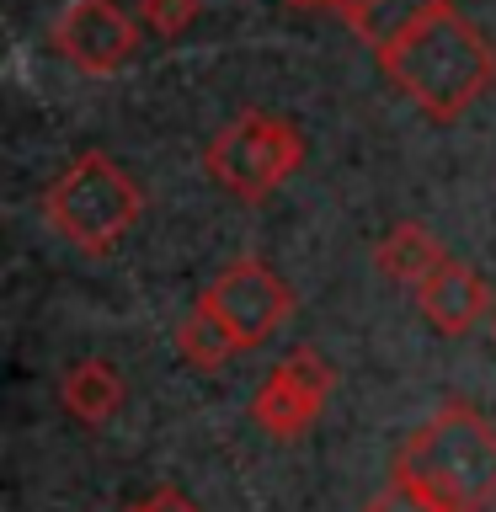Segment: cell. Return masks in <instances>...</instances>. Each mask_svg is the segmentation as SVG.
I'll list each match as a JSON object with an SVG mask.
<instances>
[{
  "mask_svg": "<svg viewBox=\"0 0 496 512\" xmlns=\"http://www.w3.org/2000/svg\"><path fill=\"white\" fill-rule=\"evenodd\" d=\"M374 59L384 80L432 123H454L496 80V48L454 0L427 11L384 48H374Z\"/></svg>",
  "mask_w": 496,
  "mask_h": 512,
  "instance_id": "1",
  "label": "cell"
},
{
  "mask_svg": "<svg viewBox=\"0 0 496 512\" xmlns=\"http://www.w3.org/2000/svg\"><path fill=\"white\" fill-rule=\"evenodd\" d=\"M390 475L411 486L432 512L496 507V427L464 400H448L395 448Z\"/></svg>",
  "mask_w": 496,
  "mask_h": 512,
  "instance_id": "2",
  "label": "cell"
},
{
  "mask_svg": "<svg viewBox=\"0 0 496 512\" xmlns=\"http://www.w3.org/2000/svg\"><path fill=\"white\" fill-rule=\"evenodd\" d=\"M38 208H43L48 230L64 235L75 251L112 256L118 240L144 219V187L107 150H86L48 182Z\"/></svg>",
  "mask_w": 496,
  "mask_h": 512,
  "instance_id": "3",
  "label": "cell"
},
{
  "mask_svg": "<svg viewBox=\"0 0 496 512\" xmlns=\"http://www.w3.org/2000/svg\"><path fill=\"white\" fill-rule=\"evenodd\" d=\"M304 166V134L299 123L278 118V112H240L214 134L203 150V171L240 203H267L283 192Z\"/></svg>",
  "mask_w": 496,
  "mask_h": 512,
  "instance_id": "4",
  "label": "cell"
},
{
  "mask_svg": "<svg viewBox=\"0 0 496 512\" xmlns=\"http://www.w3.org/2000/svg\"><path fill=\"white\" fill-rule=\"evenodd\" d=\"M331 390H336V368L326 363V352L320 347H294L283 363H272L262 390L251 395V422L262 427L267 438L294 443L320 422Z\"/></svg>",
  "mask_w": 496,
  "mask_h": 512,
  "instance_id": "5",
  "label": "cell"
},
{
  "mask_svg": "<svg viewBox=\"0 0 496 512\" xmlns=\"http://www.w3.org/2000/svg\"><path fill=\"white\" fill-rule=\"evenodd\" d=\"M54 48L80 75H118L139 54V22L118 0H70L54 22Z\"/></svg>",
  "mask_w": 496,
  "mask_h": 512,
  "instance_id": "6",
  "label": "cell"
},
{
  "mask_svg": "<svg viewBox=\"0 0 496 512\" xmlns=\"http://www.w3.org/2000/svg\"><path fill=\"white\" fill-rule=\"evenodd\" d=\"M203 299L214 304L224 320H230V331L240 336V347H262L267 336L288 320V310H294L288 283L267 262H256V256L230 262L214 283L203 288Z\"/></svg>",
  "mask_w": 496,
  "mask_h": 512,
  "instance_id": "7",
  "label": "cell"
},
{
  "mask_svg": "<svg viewBox=\"0 0 496 512\" xmlns=\"http://www.w3.org/2000/svg\"><path fill=\"white\" fill-rule=\"evenodd\" d=\"M411 299H416V310H422L427 326L443 331V336H470L480 320L496 310L491 283L480 278L470 262H454V256H448V262L432 272V278L416 283Z\"/></svg>",
  "mask_w": 496,
  "mask_h": 512,
  "instance_id": "8",
  "label": "cell"
},
{
  "mask_svg": "<svg viewBox=\"0 0 496 512\" xmlns=\"http://www.w3.org/2000/svg\"><path fill=\"white\" fill-rule=\"evenodd\" d=\"M443 262H448L443 240L432 235L427 224H416V219H400L395 230L374 246V267H379L390 283H406V288H416L422 278H432Z\"/></svg>",
  "mask_w": 496,
  "mask_h": 512,
  "instance_id": "9",
  "label": "cell"
},
{
  "mask_svg": "<svg viewBox=\"0 0 496 512\" xmlns=\"http://www.w3.org/2000/svg\"><path fill=\"white\" fill-rule=\"evenodd\" d=\"M59 400H64V411H70L75 422L102 427V422H112V416H118V406H123V374H118L107 358H86V363H75L70 374H64Z\"/></svg>",
  "mask_w": 496,
  "mask_h": 512,
  "instance_id": "10",
  "label": "cell"
},
{
  "mask_svg": "<svg viewBox=\"0 0 496 512\" xmlns=\"http://www.w3.org/2000/svg\"><path fill=\"white\" fill-rule=\"evenodd\" d=\"M176 352H182V363L203 368V374H214V368H224L230 358H240V336L230 331V320H224L208 299H198L192 310L182 315V326H176Z\"/></svg>",
  "mask_w": 496,
  "mask_h": 512,
  "instance_id": "11",
  "label": "cell"
},
{
  "mask_svg": "<svg viewBox=\"0 0 496 512\" xmlns=\"http://www.w3.org/2000/svg\"><path fill=\"white\" fill-rule=\"evenodd\" d=\"M448 6V0H331V11L358 32L368 48H384L390 38H400L411 22H422L427 11Z\"/></svg>",
  "mask_w": 496,
  "mask_h": 512,
  "instance_id": "12",
  "label": "cell"
},
{
  "mask_svg": "<svg viewBox=\"0 0 496 512\" xmlns=\"http://www.w3.org/2000/svg\"><path fill=\"white\" fill-rule=\"evenodd\" d=\"M198 11H203V0H139V22L155 38H182L198 22Z\"/></svg>",
  "mask_w": 496,
  "mask_h": 512,
  "instance_id": "13",
  "label": "cell"
},
{
  "mask_svg": "<svg viewBox=\"0 0 496 512\" xmlns=\"http://www.w3.org/2000/svg\"><path fill=\"white\" fill-rule=\"evenodd\" d=\"M363 512H432L427 502H422V496H416L411 486H400V480L390 475V480H384V491L374 496V502H368Z\"/></svg>",
  "mask_w": 496,
  "mask_h": 512,
  "instance_id": "14",
  "label": "cell"
},
{
  "mask_svg": "<svg viewBox=\"0 0 496 512\" xmlns=\"http://www.w3.org/2000/svg\"><path fill=\"white\" fill-rule=\"evenodd\" d=\"M123 512H203L192 496L182 491V486H155L144 502H134V507H123Z\"/></svg>",
  "mask_w": 496,
  "mask_h": 512,
  "instance_id": "15",
  "label": "cell"
},
{
  "mask_svg": "<svg viewBox=\"0 0 496 512\" xmlns=\"http://www.w3.org/2000/svg\"><path fill=\"white\" fill-rule=\"evenodd\" d=\"M283 6H294V11H331V0H283Z\"/></svg>",
  "mask_w": 496,
  "mask_h": 512,
  "instance_id": "16",
  "label": "cell"
},
{
  "mask_svg": "<svg viewBox=\"0 0 496 512\" xmlns=\"http://www.w3.org/2000/svg\"><path fill=\"white\" fill-rule=\"evenodd\" d=\"M491 347H496V310H491Z\"/></svg>",
  "mask_w": 496,
  "mask_h": 512,
  "instance_id": "17",
  "label": "cell"
}]
</instances>
